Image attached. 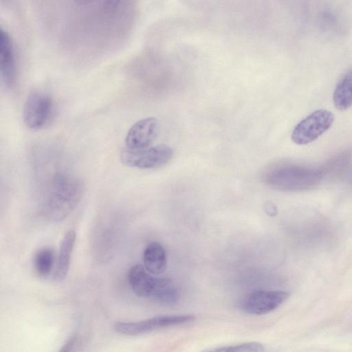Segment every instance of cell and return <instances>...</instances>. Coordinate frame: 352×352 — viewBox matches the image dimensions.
I'll return each mask as SVG.
<instances>
[{"mask_svg": "<svg viewBox=\"0 0 352 352\" xmlns=\"http://www.w3.org/2000/svg\"><path fill=\"white\" fill-rule=\"evenodd\" d=\"M84 191L82 181L69 173L56 174L50 183L42 208L44 217L61 222L76 208Z\"/></svg>", "mask_w": 352, "mask_h": 352, "instance_id": "1", "label": "cell"}, {"mask_svg": "<svg viewBox=\"0 0 352 352\" xmlns=\"http://www.w3.org/2000/svg\"><path fill=\"white\" fill-rule=\"evenodd\" d=\"M334 115L327 109H318L302 120L292 131V141L305 145L316 140L332 126Z\"/></svg>", "mask_w": 352, "mask_h": 352, "instance_id": "2", "label": "cell"}, {"mask_svg": "<svg viewBox=\"0 0 352 352\" xmlns=\"http://www.w3.org/2000/svg\"><path fill=\"white\" fill-rule=\"evenodd\" d=\"M172 149L165 144H158L142 149L125 148L120 155V161L129 167L151 169L160 167L171 159Z\"/></svg>", "mask_w": 352, "mask_h": 352, "instance_id": "3", "label": "cell"}, {"mask_svg": "<svg viewBox=\"0 0 352 352\" xmlns=\"http://www.w3.org/2000/svg\"><path fill=\"white\" fill-rule=\"evenodd\" d=\"M54 110L53 100L47 94L34 91L27 96L23 107V120L25 126L39 130L50 122Z\"/></svg>", "mask_w": 352, "mask_h": 352, "instance_id": "4", "label": "cell"}, {"mask_svg": "<svg viewBox=\"0 0 352 352\" xmlns=\"http://www.w3.org/2000/svg\"><path fill=\"white\" fill-rule=\"evenodd\" d=\"M195 318L192 315L161 316L138 322H118L114 324V329L120 334L135 336L188 323Z\"/></svg>", "mask_w": 352, "mask_h": 352, "instance_id": "5", "label": "cell"}, {"mask_svg": "<svg viewBox=\"0 0 352 352\" xmlns=\"http://www.w3.org/2000/svg\"><path fill=\"white\" fill-rule=\"evenodd\" d=\"M289 296V293L284 291L257 290L243 297L238 307L249 314H265L280 307Z\"/></svg>", "mask_w": 352, "mask_h": 352, "instance_id": "6", "label": "cell"}, {"mask_svg": "<svg viewBox=\"0 0 352 352\" xmlns=\"http://www.w3.org/2000/svg\"><path fill=\"white\" fill-rule=\"evenodd\" d=\"M128 281L133 292L140 297H152L171 281L165 278L155 277L144 266L133 265L128 272Z\"/></svg>", "mask_w": 352, "mask_h": 352, "instance_id": "7", "label": "cell"}, {"mask_svg": "<svg viewBox=\"0 0 352 352\" xmlns=\"http://www.w3.org/2000/svg\"><path fill=\"white\" fill-rule=\"evenodd\" d=\"M158 120L148 117L135 122L128 130L124 143L126 148L138 150L149 147L157 136Z\"/></svg>", "mask_w": 352, "mask_h": 352, "instance_id": "8", "label": "cell"}, {"mask_svg": "<svg viewBox=\"0 0 352 352\" xmlns=\"http://www.w3.org/2000/svg\"><path fill=\"white\" fill-rule=\"evenodd\" d=\"M0 67L2 80L7 87L16 79V63L12 38L6 30L0 29Z\"/></svg>", "mask_w": 352, "mask_h": 352, "instance_id": "9", "label": "cell"}, {"mask_svg": "<svg viewBox=\"0 0 352 352\" xmlns=\"http://www.w3.org/2000/svg\"><path fill=\"white\" fill-rule=\"evenodd\" d=\"M76 238V232L73 230L67 231L64 235L60 244L56 262L53 271V279L54 280L61 281L67 277Z\"/></svg>", "mask_w": 352, "mask_h": 352, "instance_id": "10", "label": "cell"}, {"mask_svg": "<svg viewBox=\"0 0 352 352\" xmlns=\"http://www.w3.org/2000/svg\"><path fill=\"white\" fill-rule=\"evenodd\" d=\"M143 263L145 269L153 275L164 273L166 269L167 260L163 246L158 242L147 244L143 252Z\"/></svg>", "mask_w": 352, "mask_h": 352, "instance_id": "11", "label": "cell"}, {"mask_svg": "<svg viewBox=\"0 0 352 352\" xmlns=\"http://www.w3.org/2000/svg\"><path fill=\"white\" fill-rule=\"evenodd\" d=\"M335 107L344 111L352 106V69L348 71L338 82L333 95Z\"/></svg>", "mask_w": 352, "mask_h": 352, "instance_id": "12", "label": "cell"}, {"mask_svg": "<svg viewBox=\"0 0 352 352\" xmlns=\"http://www.w3.org/2000/svg\"><path fill=\"white\" fill-rule=\"evenodd\" d=\"M34 267L39 277L45 278L54 271L55 266V255L54 250L50 248L39 249L34 256Z\"/></svg>", "mask_w": 352, "mask_h": 352, "instance_id": "13", "label": "cell"}, {"mask_svg": "<svg viewBox=\"0 0 352 352\" xmlns=\"http://www.w3.org/2000/svg\"><path fill=\"white\" fill-rule=\"evenodd\" d=\"M201 352H265V348L261 343L249 342L236 345L208 349Z\"/></svg>", "mask_w": 352, "mask_h": 352, "instance_id": "14", "label": "cell"}, {"mask_svg": "<svg viewBox=\"0 0 352 352\" xmlns=\"http://www.w3.org/2000/svg\"><path fill=\"white\" fill-rule=\"evenodd\" d=\"M153 298L162 305L172 306L178 302L179 294L176 287L170 283L162 289Z\"/></svg>", "mask_w": 352, "mask_h": 352, "instance_id": "15", "label": "cell"}, {"mask_svg": "<svg viewBox=\"0 0 352 352\" xmlns=\"http://www.w3.org/2000/svg\"><path fill=\"white\" fill-rule=\"evenodd\" d=\"M76 340L77 337L76 335H73L69 337L65 343L61 346L58 352H73Z\"/></svg>", "mask_w": 352, "mask_h": 352, "instance_id": "16", "label": "cell"}]
</instances>
